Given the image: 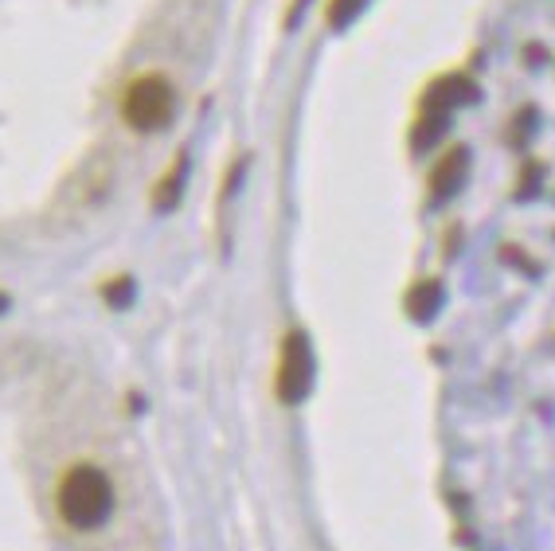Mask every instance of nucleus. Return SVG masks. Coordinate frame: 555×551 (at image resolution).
<instances>
[{"label":"nucleus","mask_w":555,"mask_h":551,"mask_svg":"<svg viewBox=\"0 0 555 551\" xmlns=\"http://www.w3.org/2000/svg\"><path fill=\"white\" fill-rule=\"evenodd\" d=\"M313 348H309L306 333H286L282 353H278V372H274V395L286 407H298L309 392H313Z\"/></svg>","instance_id":"7ed1b4c3"},{"label":"nucleus","mask_w":555,"mask_h":551,"mask_svg":"<svg viewBox=\"0 0 555 551\" xmlns=\"http://www.w3.org/2000/svg\"><path fill=\"white\" fill-rule=\"evenodd\" d=\"M4 306H9V297H4V294H0V309H4Z\"/></svg>","instance_id":"9d476101"},{"label":"nucleus","mask_w":555,"mask_h":551,"mask_svg":"<svg viewBox=\"0 0 555 551\" xmlns=\"http://www.w3.org/2000/svg\"><path fill=\"white\" fill-rule=\"evenodd\" d=\"M364 9H367V0H328L325 21H328V28H348Z\"/></svg>","instance_id":"6e6552de"},{"label":"nucleus","mask_w":555,"mask_h":551,"mask_svg":"<svg viewBox=\"0 0 555 551\" xmlns=\"http://www.w3.org/2000/svg\"><path fill=\"white\" fill-rule=\"evenodd\" d=\"M177 114V90L165 75H138L121 94V118L133 133H157Z\"/></svg>","instance_id":"f03ea898"},{"label":"nucleus","mask_w":555,"mask_h":551,"mask_svg":"<svg viewBox=\"0 0 555 551\" xmlns=\"http://www.w3.org/2000/svg\"><path fill=\"white\" fill-rule=\"evenodd\" d=\"M442 282L438 278H423V282H415V286L406 290V313L415 317V321H430V317L442 309Z\"/></svg>","instance_id":"423d86ee"},{"label":"nucleus","mask_w":555,"mask_h":551,"mask_svg":"<svg viewBox=\"0 0 555 551\" xmlns=\"http://www.w3.org/2000/svg\"><path fill=\"white\" fill-rule=\"evenodd\" d=\"M129 297H133V282H129V278H114V282L106 286V302H109L114 309H118V306H129Z\"/></svg>","instance_id":"1a4fd4ad"},{"label":"nucleus","mask_w":555,"mask_h":551,"mask_svg":"<svg viewBox=\"0 0 555 551\" xmlns=\"http://www.w3.org/2000/svg\"><path fill=\"white\" fill-rule=\"evenodd\" d=\"M55 509H60L63 524L75 531H94L109 521L114 512V485L99 465H70L63 473L60 489H55Z\"/></svg>","instance_id":"f257e3e1"},{"label":"nucleus","mask_w":555,"mask_h":551,"mask_svg":"<svg viewBox=\"0 0 555 551\" xmlns=\"http://www.w3.org/2000/svg\"><path fill=\"white\" fill-rule=\"evenodd\" d=\"M466 172H469V149L466 145L447 149V153L435 161V168H430V177H427L430 204H447L457 188L466 184Z\"/></svg>","instance_id":"20e7f679"},{"label":"nucleus","mask_w":555,"mask_h":551,"mask_svg":"<svg viewBox=\"0 0 555 551\" xmlns=\"http://www.w3.org/2000/svg\"><path fill=\"white\" fill-rule=\"evenodd\" d=\"M466 102H477V82L466 79V75H442L423 94V110L427 114H450V110L466 106Z\"/></svg>","instance_id":"39448f33"},{"label":"nucleus","mask_w":555,"mask_h":551,"mask_svg":"<svg viewBox=\"0 0 555 551\" xmlns=\"http://www.w3.org/2000/svg\"><path fill=\"white\" fill-rule=\"evenodd\" d=\"M184 177H189V157L177 153V161H172L169 172L153 184V207H157V212H172V207H177L180 192H184Z\"/></svg>","instance_id":"0eeeda50"}]
</instances>
